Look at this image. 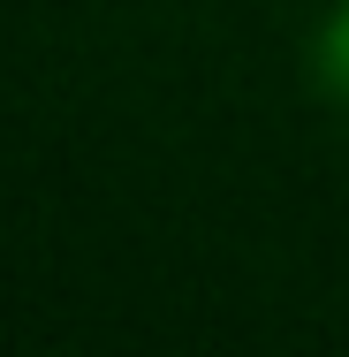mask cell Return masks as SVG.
<instances>
[{"label": "cell", "instance_id": "6da1fadb", "mask_svg": "<svg viewBox=\"0 0 349 357\" xmlns=\"http://www.w3.org/2000/svg\"><path fill=\"white\" fill-rule=\"evenodd\" d=\"M311 84H319V99H334L349 114V0L327 8V23L311 38Z\"/></svg>", "mask_w": 349, "mask_h": 357}]
</instances>
